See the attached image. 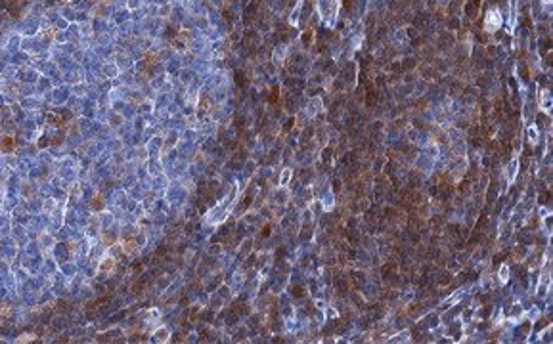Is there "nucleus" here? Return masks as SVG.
I'll list each match as a JSON object with an SVG mask.
<instances>
[{
    "label": "nucleus",
    "instance_id": "f257e3e1",
    "mask_svg": "<svg viewBox=\"0 0 553 344\" xmlns=\"http://www.w3.org/2000/svg\"><path fill=\"white\" fill-rule=\"evenodd\" d=\"M517 165H519V161L517 159H513L511 161V165H509V182H513L515 180V172H517Z\"/></svg>",
    "mask_w": 553,
    "mask_h": 344
},
{
    "label": "nucleus",
    "instance_id": "f03ea898",
    "mask_svg": "<svg viewBox=\"0 0 553 344\" xmlns=\"http://www.w3.org/2000/svg\"><path fill=\"white\" fill-rule=\"evenodd\" d=\"M289 178H291V168H284V172H282V178H280V185H287Z\"/></svg>",
    "mask_w": 553,
    "mask_h": 344
},
{
    "label": "nucleus",
    "instance_id": "7ed1b4c3",
    "mask_svg": "<svg viewBox=\"0 0 553 344\" xmlns=\"http://www.w3.org/2000/svg\"><path fill=\"white\" fill-rule=\"evenodd\" d=\"M337 2V6H339V0H320V6L324 4V10H326V18H330V4H335Z\"/></svg>",
    "mask_w": 553,
    "mask_h": 344
},
{
    "label": "nucleus",
    "instance_id": "20e7f679",
    "mask_svg": "<svg viewBox=\"0 0 553 344\" xmlns=\"http://www.w3.org/2000/svg\"><path fill=\"white\" fill-rule=\"evenodd\" d=\"M509 279V268L508 266H501L500 268V281L505 283Z\"/></svg>",
    "mask_w": 553,
    "mask_h": 344
}]
</instances>
